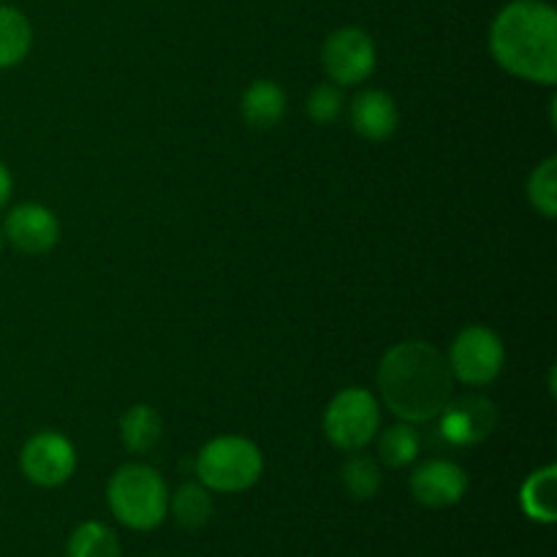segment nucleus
I'll return each instance as SVG.
<instances>
[{"label": "nucleus", "mask_w": 557, "mask_h": 557, "mask_svg": "<svg viewBox=\"0 0 557 557\" xmlns=\"http://www.w3.org/2000/svg\"><path fill=\"white\" fill-rule=\"evenodd\" d=\"M379 395L397 419L408 424L433 422L455 395V375L435 346L424 341H406L381 357Z\"/></svg>", "instance_id": "nucleus-1"}, {"label": "nucleus", "mask_w": 557, "mask_h": 557, "mask_svg": "<svg viewBox=\"0 0 557 557\" xmlns=\"http://www.w3.org/2000/svg\"><path fill=\"white\" fill-rule=\"evenodd\" d=\"M3 245H5V237H3V228H0V253H3Z\"/></svg>", "instance_id": "nucleus-24"}, {"label": "nucleus", "mask_w": 557, "mask_h": 557, "mask_svg": "<svg viewBox=\"0 0 557 557\" xmlns=\"http://www.w3.org/2000/svg\"><path fill=\"white\" fill-rule=\"evenodd\" d=\"M419 449H422V438L408 422L392 424L379 435V462H384L386 468H395V471L411 466L419 457Z\"/></svg>", "instance_id": "nucleus-19"}, {"label": "nucleus", "mask_w": 557, "mask_h": 557, "mask_svg": "<svg viewBox=\"0 0 557 557\" xmlns=\"http://www.w3.org/2000/svg\"><path fill=\"white\" fill-rule=\"evenodd\" d=\"M351 125L362 139L386 141L400 125V109L389 92L362 90L351 101Z\"/></svg>", "instance_id": "nucleus-12"}, {"label": "nucleus", "mask_w": 557, "mask_h": 557, "mask_svg": "<svg viewBox=\"0 0 557 557\" xmlns=\"http://www.w3.org/2000/svg\"><path fill=\"white\" fill-rule=\"evenodd\" d=\"M557 468L544 466L533 471L520 487V506L528 520L553 525L557 520Z\"/></svg>", "instance_id": "nucleus-14"}, {"label": "nucleus", "mask_w": 557, "mask_h": 557, "mask_svg": "<svg viewBox=\"0 0 557 557\" xmlns=\"http://www.w3.org/2000/svg\"><path fill=\"white\" fill-rule=\"evenodd\" d=\"M264 473V457L250 438L218 435L196 455V476L210 493H245Z\"/></svg>", "instance_id": "nucleus-4"}, {"label": "nucleus", "mask_w": 557, "mask_h": 557, "mask_svg": "<svg viewBox=\"0 0 557 557\" xmlns=\"http://www.w3.org/2000/svg\"><path fill=\"white\" fill-rule=\"evenodd\" d=\"M3 237L20 253L44 256L60 243V221L49 207L25 201L5 212Z\"/></svg>", "instance_id": "nucleus-10"}, {"label": "nucleus", "mask_w": 557, "mask_h": 557, "mask_svg": "<svg viewBox=\"0 0 557 557\" xmlns=\"http://www.w3.org/2000/svg\"><path fill=\"white\" fill-rule=\"evenodd\" d=\"M381 430V403L362 386L337 392L324 411V435L335 449L362 451Z\"/></svg>", "instance_id": "nucleus-5"}, {"label": "nucleus", "mask_w": 557, "mask_h": 557, "mask_svg": "<svg viewBox=\"0 0 557 557\" xmlns=\"http://www.w3.org/2000/svg\"><path fill=\"white\" fill-rule=\"evenodd\" d=\"M468 473L451 460H428L411 473L408 487L413 500L428 509H449L457 506L468 493Z\"/></svg>", "instance_id": "nucleus-11"}, {"label": "nucleus", "mask_w": 557, "mask_h": 557, "mask_svg": "<svg viewBox=\"0 0 557 557\" xmlns=\"http://www.w3.org/2000/svg\"><path fill=\"white\" fill-rule=\"evenodd\" d=\"M33 25L20 9L0 3V71L16 69L30 54Z\"/></svg>", "instance_id": "nucleus-16"}, {"label": "nucleus", "mask_w": 557, "mask_h": 557, "mask_svg": "<svg viewBox=\"0 0 557 557\" xmlns=\"http://www.w3.org/2000/svg\"><path fill=\"white\" fill-rule=\"evenodd\" d=\"M286 92L277 82L256 79L250 82L248 90L243 92V120L253 131H272L286 117Z\"/></svg>", "instance_id": "nucleus-13"}, {"label": "nucleus", "mask_w": 557, "mask_h": 557, "mask_svg": "<svg viewBox=\"0 0 557 557\" xmlns=\"http://www.w3.org/2000/svg\"><path fill=\"white\" fill-rule=\"evenodd\" d=\"M20 468L22 476L36 487H63L76 471L74 444L54 430H41L22 446Z\"/></svg>", "instance_id": "nucleus-8"}, {"label": "nucleus", "mask_w": 557, "mask_h": 557, "mask_svg": "<svg viewBox=\"0 0 557 557\" xmlns=\"http://www.w3.org/2000/svg\"><path fill=\"white\" fill-rule=\"evenodd\" d=\"M341 479L346 493L354 500H370L379 495L381 490V466L375 457L362 455V451H351L341 468Z\"/></svg>", "instance_id": "nucleus-20"}, {"label": "nucleus", "mask_w": 557, "mask_h": 557, "mask_svg": "<svg viewBox=\"0 0 557 557\" xmlns=\"http://www.w3.org/2000/svg\"><path fill=\"white\" fill-rule=\"evenodd\" d=\"M65 557H123V547L112 528L98 520H87L71 531Z\"/></svg>", "instance_id": "nucleus-18"}, {"label": "nucleus", "mask_w": 557, "mask_h": 557, "mask_svg": "<svg viewBox=\"0 0 557 557\" xmlns=\"http://www.w3.org/2000/svg\"><path fill=\"white\" fill-rule=\"evenodd\" d=\"M490 54L506 74L533 85L557 82V11L547 0H509L490 25Z\"/></svg>", "instance_id": "nucleus-2"}, {"label": "nucleus", "mask_w": 557, "mask_h": 557, "mask_svg": "<svg viewBox=\"0 0 557 557\" xmlns=\"http://www.w3.org/2000/svg\"><path fill=\"white\" fill-rule=\"evenodd\" d=\"M169 511L183 531H201L212 520V495L205 484L188 482L169 498Z\"/></svg>", "instance_id": "nucleus-17"}, {"label": "nucleus", "mask_w": 557, "mask_h": 557, "mask_svg": "<svg viewBox=\"0 0 557 557\" xmlns=\"http://www.w3.org/2000/svg\"><path fill=\"white\" fill-rule=\"evenodd\" d=\"M435 419H438V433L446 444L476 446L493 435L498 424V408L484 395H451V400Z\"/></svg>", "instance_id": "nucleus-9"}, {"label": "nucleus", "mask_w": 557, "mask_h": 557, "mask_svg": "<svg viewBox=\"0 0 557 557\" xmlns=\"http://www.w3.org/2000/svg\"><path fill=\"white\" fill-rule=\"evenodd\" d=\"M525 190L533 210L553 221L557 215V158H547L533 169Z\"/></svg>", "instance_id": "nucleus-21"}, {"label": "nucleus", "mask_w": 557, "mask_h": 557, "mask_svg": "<svg viewBox=\"0 0 557 557\" xmlns=\"http://www.w3.org/2000/svg\"><path fill=\"white\" fill-rule=\"evenodd\" d=\"M305 109H308V117L313 120V123H319V125L335 123V120L341 117V112H343L341 87H337L335 82H324V85H315L313 90H310Z\"/></svg>", "instance_id": "nucleus-22"}, {"label": "nucleus", "mask_w": 557, "mask_h": 557, "mask_svg": "<svg viewBox=\"0 0 557 557\" xmlns=\"http://www.w3.org/2000/svg\"><path fill=\"white\" fill-rule=\"evenodd\" d=\"M321 65L337 87H357L375 71V41L362 27H337L324 38Z\"/></svg>", "instance_id": "nucleus-7"}, {"label": "nucleus", "mask_w": 557, "mask_h": 557, "mask_svg": "<svg viewBox=\"0 0 557 557\" xmlns=\"http://www.w3.org/2000/svg\"><path fill=\"white\" fill-rule=\"evenodd\" d=\"M107 504L128 531H156L169 515V490L161 473L145 462H125L107 484Z\"/></svg>", "instance_id": "nucleus-3"}, {"label": "nucleus", "mask_w": 557, "mask_h": 557, "mask_svg": "<svg viewBox=\"0 0 557 557\" xmlns=\"http://www.w3.org/2000/svg\"><path fill=\"white\" fill-rule=\"evenodd\" d=\"M11 190H14V177H11L9 166H5V163L0 161V212H3L5 205H9Z\"/></svg>", "instance_id": "nucleus-23"}, {"label": "nucleus", "mask_w": 557, "mask_h": 557, "mask_svg": "<svg viewBox=\"0 0 557 557\" xmlns=\"http://www.w3.org/2000/svg\"><path fill=\"white\" fill-rule=\"evenodd\" d=\"M163 438V419L152 406L136 403L120 417V441L131 455H147Z\"/></svg>", "instance_id": "nucleus-15"}, {"label": "nucleus", "mask_w": 557, "mask_h": 557, "mask_svg": "<svg viewBox=\"0 0 557 557\" xmlns=\"http://www.w3.org/2000/svg\"><path fill=\"white\" fill-rule=\"evenodd\" d=\"M451 375L466 386H487L500 375L506 362V348L498 332L490 326L471 324L455 337L449 348Z\"/></svg>", "instance_id": "nucleus-6"}]
</instances>
